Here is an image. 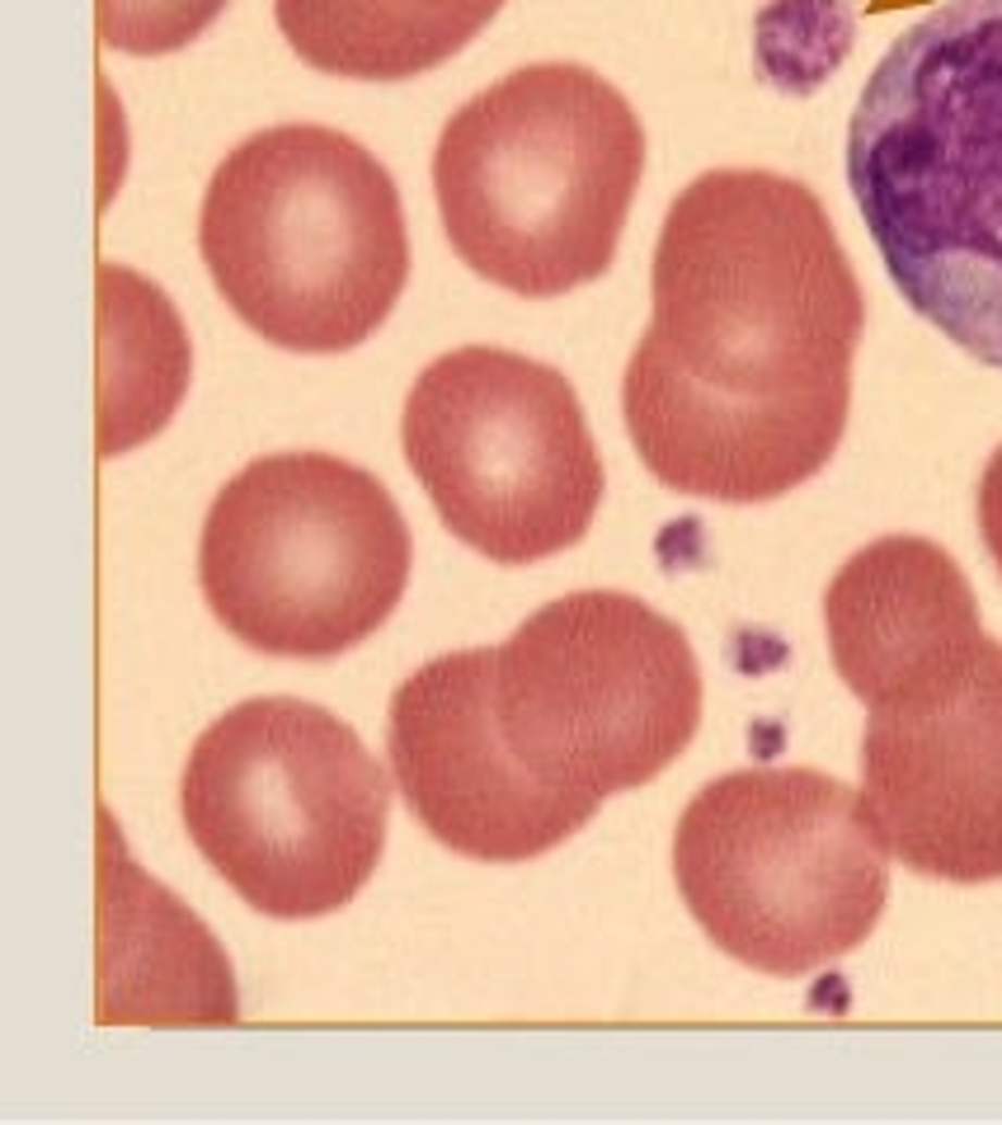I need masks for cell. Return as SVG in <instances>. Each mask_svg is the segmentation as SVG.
<instances>
[{
	"label": "cell",
	"mask_w": 1002,
	"mask_h": 1125,
	"mask_svg": "<svg viewBox=\"0 0 1002 1125\" xmlns=\"http://www.w3.org/2000/svg\"><path fill=\"white\" fill-rule=\"evenodd\" d=\"M834 668L871 711L951 688L984 650L965 570L927 537H880L824 593Z\"/></svg>",
	"instance_id": "obj_12"
},
{
	"label": "cell",
	"mask_w": 1002,
	"mask_h": 1125,
	"mask_svg": "<svg viewBox=\"0 0 1002 1125\" xmlns=\"http://www.w3.org/2000/svg\"><path fill=\"white\" fill-rule=\"evenodd\" d=\"M198 584L226 632L278 660H335L391 617L410 528L391 490L330 452H274L217 490Z\"/></svg>",
	"instance_id": "obj_7"
},
{
	"label": "cell",
	"mask_w": 1002,
	"mask_h": 1125,
	"mask_svg": "<svg viewBox=\"0 0 1002 1125\" xmlns=\"http://www.w3.org/2000/svg\"><path fill=\"white\" fill-rule=\"evenodd\" d=\"M673 876L725 957L796 979L871 937L890 900V848L848 782L743 767L682 810Z\"/></svg>",
	"instance_id": "obj_6"
},
{
	"label": "cell",
	"mask_w": 1002,
	"mask_h": 1125,
	"mask_svg": "<svg viewBox=\"0 0 1002 1125\" xmlns=\"http://www.w3.org/2000/svg\"><path fill=\"white\" fill-rule=\"evenodd\" d=\"M198 250L222 302L292 353H343L381 330L410 278L386 165L321 123L246 137L203 193Z\"/></svg>",
	"instance_id": "obj_4"
},
{
	"label": "cell",
	"mask_w": 1002,
	"mask_h": 1125,
	"mask_svg": "<svg viewBox=\"0 0 1002 1125\" xmlns=\"http://www.w3.org/2000/svg\"><path fill=\"white\" fill-rule=\"evenodd\" d=\"M626 434L668 490L767 504L819 476L852 410L866 302L824 203L772 170H711L668 208Z\"/></svg>",
	"instance_id": "obj_1"
},
{
	"label": "cell",
	"mask_w": 1002,
	"mask_h": 1125,
	"mask_svg": "<svg viewBox=\"0 0 1002 1125\" xmlns=\"http://www.w3.org/2000/svg\"><path fill=\"white\" fill-rule=\"evenodd\" d=\"M848 184L899 297L1002 373V0H947L890 42Z\"/></svg>",
	"instance_id": "obj_2"
},
{
	"label": "cell",
	"mask_w": 1002,
	"mask_h": 1125,
	"mask_svg": "<svg viewBox=\"0 0 1002 1125\" xmlns=\"http://www.w3.org/2000/svg\"><path fill=\"white\" fill-rule=\"evenodd\" d=\"M189 387V335L155 283L99 264V458L155 438Z\"/></svg>",
	"instance_id": "obj_14"
},
{
	"label": "cell",
	"mask_w": 1002,
	"mask_h": 1125,
	"mask_svg": "<svg viewBox=\"0 0 1002 1125\" xmlns=\"http://www.w3.org/2000/svg\"><path fill=\"white\" fill-rule=\"evenodd\" d=\"M490 697L523 773L589 801L646 787L701 725V668L682 626L617 589L537 608L494 646Z\"/></svg>",
	"instance_id": "obj_8"
},
{
	"label": "cell",
	"mask_w": 1002,
	"mask_h": 1125,
	"mask_svg": "<svg viewBox=\"0 0 1002 1125\" xmlns=\"http://www.w3.org/2000/svg\"><path fill=\"white\" fill-rule=\"evenodd\" d=\"M504 0H274L306 66L343 80H410L456 57Z\"/></svg>",
	"instance_id": "obj_13"
},
{
	"label": "cell",
	"mask_w": 1002,
	"mask_h": 1125,
	"mask_svg": "<svg viewBox=\"0 0 1002 1125\" xmlns=\"http://www.w3.org/2000/svg\"><path fill=\"white\" fill-rule=\"evenodd\" d=\"M400 443L448 533L499 565L561 557L603 504V462L575 387L509 349L471 345L428 363Z\"/></svg>",
	"instance_id": "obj_9"
},
{
	"label": "cell",
	"mask_w": 1002,
	"mask_h": 1125,
	"mask_svg": "<svg viewBox=\"0 0 1002 1125\" xmlns=\"http://www.w3.org/2000/svg\"><path fill=\"white\" fill-rule=\"evenodd\" d=\"M494 650H456L410 674L386 711V753L414 820L476 862H527L561 848L598 801L527 777L504 749L490 697Z\"/></svg>",
	"instance_id": "obj_11"
},
{
	"label": "cell",
	"mask_w": 1002,
	"mask_h": 1125,
	"mask_svg": "<svg viewBox=\"0 0 1002 1125\" xmlns=\"http://www.w3.org/2000/svg\"><path fill=\"white\" fill-rule=\"evenodd\" d=\"M979 533H984V547H989L998 575H1002V448L989 458L984 480H979Z\"/></svg>",
	"instance_id": "obj_16"
},
{
	"label": "cell",
	"mask_w": 1002,
	"mask_h": 1125,
	"mask_svg": "<svg viewBox=\"0 0 1002 1125\" xmlns=\"http://www.w3.org/2000/svg\"><path fill=\"white\" fill-rule=\"evenodd\" d=\"M179 815L193 848L250 909L321 918L377 872L391 782L353 725L325 707L254 697L198 735Z\"/></svg>",
	"instance_id": "obj_5"
},
{
	"label": "cell",
	"mask_w": 1002,
	"mask_h": 1125,
	"mask_svg": "<svg viewBox=\"0 0 1002 1125\" xmlns=\"http://www.w3.org/2000/svg\"><path fill=\"white\" fill-rule=\"evenodd\" d=\"M646 175V127L617 85L537 62L466 99L434 151L448 246L485 283L561 297L603 278Z\"/></svg>",
	"instance_id": "obj_3"
},
{
	"label": "cell",
	"mask_w": 1002,
	"mask_h": 1125,
	"mask_svg": "<svg viewBox=\"0 0 1002 1125\" xmlns=\"http://www.w3.org/2000/svg\"><path fill=\"white\" fill-rule=\"evenodd\" d=\"M862 805L909 872L951 886L1002 880V646L951 688L871 711Z\"/></svg>",
	"instance_id": "obj_10"
},
{
	"label": "cell",
	"mask_w": 1002,
	"mask_h": 1125,
	"mask_svg": "<svg viewBox=\"0 0 1002 1125\" xmlns=\"http://www.w3.org/2000/svg\"><path fill=\"white\" fill-rule=\"evenodd\" d=\"M226 10V0H99V38L113 52L165 57L179 52Z\"/></svg>",
	"instance_id": "obj_15"
}]
</instances>
